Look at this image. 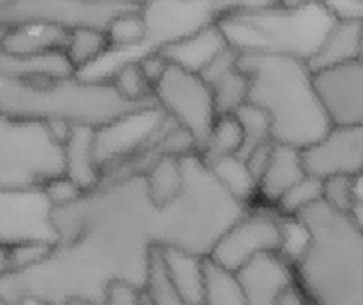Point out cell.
I'll return each instance as SVG.
<instances>
[{
  "label": "cell",
  "mask_w": 363,
  "mask_h": 305,
  "mask_svg": "<svg viewBox=\"0 0 363 305\" xmlns=\"http://www.w3.org/2000/svg\"><path fill=\"white\" fill-rule=\"evenodd\" d=\"M281 305H311V304H308V299H306L304 291L300 289V284L296 282V284L285 293V297H283Z\"/></svg>",
  "instance_id": "36"
},
{
  "label": "cell",
  "mask_w": 363,
  "mask_h": 305,
  "mask_svg": "<svg viewBox=\"0 0 363 305\" xmlns=\"http://www.w3.org/2000/svg\"><path fill=\"white\" fill-rule=\"evenodd\" d=\"M104 305H149V299L143 289L117 280L106 289Z\"/></svg>",
  "instance_id": "34"
},
{
  "label": "cell",
  "mask_w": 363,
  "mask_h": 305,
  "mask_svg": "<svg viewBox=\"0 0 363 305\" xmlns=\"http://www.w3.org/2000/svg\"><path fill=\"white\" fill-rule=\"evenodd\" d=\"M0 110L23 121L51 125L60 134L72 127L104 130L130 117L160 110L155 102H134L117 91L108 76L70 74L47 81H6Z\"/></svg>",
  "instance_id": "4"
},
{
  "label": "cell",
  "mask_w": 363,
  "mask_h": 305,
  "mask_svg": "<svg viewBox=\"0 0 363 305\" xmlns=\"http://www.w3.org/2000/svg\"><path fill=\"white\" fill-rule=\"evenodd\" d=\"M153 100L160 113L181 127L200 151L219 117L213 91L200 72L170 62L153 85Z\"/></svg>",
  "instance_id": "7"
},
{
  "label": "cell",
  "mask_w": 363,
  "mask_h": 305,
  "mask_svg": "<svg viewBox=\"0 0 363 305\" xmlns=\"http://www.w3.org/2000/svg\"><path fill=\"white\" fill-rule=\"evenodd\" d=\"M313 0H274L277 6L281 8H289V11H296V8H304L306 4H311Z\"/></svg>",
  "instance_id": "38"
},
{
  "label": "cell",
  "mask_w": 363,
  "mask_h": 305,
  "mask_svg": "<svg viewBox=\"0 0 363 305\" xmlns=\"http://www.w3.org/2000/svg\"><path fill=\"white\" fill-rule=\"evenodd\" d=\"M57 176H64L62 136L0 110V191L43 189Z\"/></svg>",
  "instance_id": "6"
},
{
  "label": "cell",
  "mask_w": 363,
  "mask_h": 305,
  "mask_svg": "<svg viewBox=\"0 0 363 305\" xmlns=\"http://www.w3.org/2000/svg\"><path fill=\"white\" fill-rule=\"evenodd\" d=\"M362 30V21L336 17L332 25L328 28L323 40L319 42L317 51L308 59L311 68L315 72H323V70H332V68L357 62Z\"/></svg>",
  "instance_id": "18"
},
{
  "label": "cell",
  "mask_w": 363,
  "mask_h": 305,
  "mask_svg": "<svg viewBox=\"0 0 363 305\" xmlns=\"http://www.w3.org/2000/svg\"><path fill=\"white\" fill-rule=\"evenodd\" d=\"M213 174L217 176V180L225 187L228 193H232L238 202H242L245 206H249L255 200L257 193V180L253 178L249 166L245 163V159L240 157H225L221 161H217L215 166H211Z\"/></svg>",
  "instance_id": "26"
},
{
  "label": "cell",
  "mask_w": 363,
  "mask_h": 305,
  "mask_svg": "<svg viewBox=\"0 0 363 305\" xmlns=\"http://www.w3.org/2000/svg\"><path fill=\"white\" fill-rule=\"evenodd\" d=\"M234 115H236V119L240 121V127H242V146H240V153L236 157L247 159L255 149L272 142L270 119L262 108L245 102Z\"/></svg>",
  "instance_id": "29"
},
{
  "label": "cell",
  "mask_w": 363,
  "mask_h": 305,
  "mask_svg": "<svg viewBox=\"0 0 363 305\" xmlns=\"http://www.w3.org/2000/svg\"><path fill=\"white\" fill-rule=\"evenodd\" d=\"M247 305H281L285 293L298 282L294 263L283 253H266L236 272Z\"/></svg>",
  "instance_id": "13"
},
{
  "label": "cell",
  "mask_w": 363,
  "mask_h": 305,
  "mask_svg": "<svg viewBox=\"0 0 363 305\" xmlns=\"http://www.w3.org/2000/svg\"><path fill=\"white\" fill-rule=\"evenodd\" d=\"M51 202L43 189L0 191V244H55Z\"/></svg>",
  "instance_id": "10"
},
{
  "label": "cell",
  "mask_w": 363,
  "mask_h": 305,
  "mask_svg": "<svg viewBox=\"0 0 363 305\" xmlns=\"http://www.w3.org/2000/svg\"><path fill=\"white\" fill-rule=\"evenodd\" d=\"M304 178L306 170L302 163V149L274 142L268 163L257 180L255 197H259L266 206L277 208V204Z\"/></svg>",
  "instance_id": "16"
},
{
  "label": "cell",
  "mask_w": 363,
  "mask_h": 305,
  "mask_svg": "<svg viewBox=\"0 0 363 305\" xmlns=\"http://www.w3.org/2000/svg\"><path fill=\"white\" fill-rule=\"evenodd\" d=\"M357 180L359 178L353 176H332L321 180V200L332 208L351 214L353 206L359 202Z\"/></svg>",
  "instance_id": "32"
},
{
  "label": "cell",
  "mask_w": 363,
  "mask_h": 305,
  "mask_svg": "<svg viewBox=\"0 0 363 305\" xmlns=\"http://www.w3.org/2000/svg\"><path fill=\"white\" fill-rule=\"evenodd\" d=\"M334 19L336 17L321 0H313L304 8L296 11L272 4L232 13L217 21L221 23L228 40L247 34L236 49H266L311 59Z\"/></svg>",
  "instance_id": "5"
},
{
  "label": "cell",
  "mask_w": 363,
  "mask_h": 305,
  "mask_svg": "<svg viewBox=\"0 0 363 305\" xmlns=\"http://www.w3.org/2000/svg\"><path fill=\"white\" fill-rule=\"evenodd\" d=\"M64 176L81 191H89L102 183V168L96 155V130L72 127L62 140Z\"/></svg>",
  "instance_id": "17"
},
{
  "label": "cell",
  "mask_w": 363,
  "mask_h": 305,
  "mask_svg": "<svg viewBox=\"0 0 363 305\" xmlns=\"http://www.w3.org/2000/svg\"><path fill=\"white\" fill-rule=\"evenodd\" d=\"M238 59L249 79L247 102L268 115L274 142L306 149L332 130L308 59L266 49H238Z\"/></svg>",
  "instance_id": "2"
},
{
  "label": "cell",
  "mask_w": 363,
  "mask_h": 305,
  "mask_svg": "<svg viewBox=\"0 0 363 305\" xmlns=\"http://www.w3.org/2000/svg\"><path fill=\"white\" fill-rule=\"evenodd\" d=\"M357 64L363 66V30H362V40H359V53H357Z\"/></svg>",
  "instance_id": "40"
},
{
  "label": "cell",
  "mask_w": 363,
  "mask_h": 305,
  "mask_svg": "<svg viewBox=\"0 0 363 305\" xmlns=\"http://www.w3.org/2000/svg\"><path fill=\"white\" fill-rule=\"evenodd\" d=\"M11 270V248L0 244V276H4Z\"/></svg>",
  "instance_id": "37"
},
{
  "label": "cell",
  "mask_w": 363,
  "mask_h": 305,
  "mask_svg": "<svg viewBox=\"0 0 363 305\" xmlns=\"http://www.w3.org/2000/svg\"><path fill=\"white\" fill-rule=\"evenodd\" d=\"M145 187L155 206H166L179 197L185 185L183 155H162L145 172Z\"/></svg>",
  "instance_id": "22"
},
{
  "label": "cell",
  "mask_w": 363,
  "mask_h": 305,
  "mask_svg": "<svg viewBox=\"0 0 363 305\" xmlns=\"http://www.w3.org/2000/svg\"><path fill=\"white\" fill-rule=\"evenodd\" d=\"M321 200V180H315L311 176H306L302 183H298L279 204H277V212L283 217H296L302 208H306L308 204Z\"/></svg>",
  "instance_id": "33"
},
{
  "label": "cell",
  "mask_w": 363,
  "mask_h": 305,
  "mask_svg": "<svg viewBox=\"0 0 363 305\" xmlns=\"http://www.w3.org/2000/svg\"><path fill=\"white\" fill-rule=\"evenodd\" d=\"M123 2H128V4H132V6H145L147 2H151V0H123Z\"/></svg>",
  "instance_id": "39"
},
{
  "label": "cell",
  "mask_w": 363,
  "mask_h": 305,
  "mask_svg": "<svg viewBox=\"0 0 363 305\" xmlns=\"http://www.w3.org/2000/svg\"><path fill=\"white\" fill-rule=\"evenodd\" d=\"M306 176L325 180L332 176H363V123H334L315 144L302 149Z\"/></svg>",
  "instance_id": "11"
},
{
  "label": "cell",
  "mask_w": 363,
  "mask_h": 305,
  "mask_svg": "<svg viewBox=\"0 0 363 305\" xmlns=\"http://www.w3.org/2000/svg\"><path fill=\"white\" fill-rule=\"evenodd\" d=\"M240 146H242V127L236 115H219L198 155L211 168L225 157L238 155Z\"/></svg>",
  "instance_id": "25"
},
{
  "label": "cell",
  "mask_w": 363,
  "mask_h": 305,
  "mask_svg": "<svg viewBox=\"0 0 363 305\" xmlns=\"http://www.w3.org/2000/svg\"><path fill=\"white\" fill-rule=\"evenodd\" d=\"M225 45H230V40L225 38L221 23L213 21V23L204 25L202 30L172 42L160 51H164L170 62L185 66L194 72H200Z\"/></svg>",
  "instance_id": "21"
},
{
  "label": "cell",
  "mask_w": 363,
  "mask_h": 305,
  "mask_svg": "<svg viewBox=\"0 0 363 305\" xmlns=\"http://www.w3.org/2000/svg\"><path fill=\"white\" fill-rule=\"evenodd\" d=\"M4 83H6V81H2V79H0V87H2V85H4Z\"/></svg>",
  "instance_id": "41"
},
{
  "label": "cell",
  "mask_w": 363,
  "mask_h": 305,
  "mask_svg": "<svg viewBox=\"0 0 363 305\" xmlns=\"http://www.w3.org/2000/svg\"><path fill=\"white\" fill-rule=\"evenodd\" d=\"M266 253L285 255V217L249 208L230 229H225L206 259L236 274L251 259Z\"/></svg>",
  "instance_id": "9"
},
{
  "label": "cell",
  "mask_w": 363,
  "mask_h": 305,
  "mask_svg": "<svg viewBox=\"0 0 363 305\" xmlns=\"http://www.w3.org/2000/svg\"><path fill=\"white\" fill-rule=\"evenodd\" d=\"M66 32L57 28H6L0 30V47L15 55H43L62 51Z\"/></svg>",
  "instance_id": "23"
},
{
  "label": "cell",
  "mask_w": 363,
  "mask_h": 305,
  "mask_svg": "<svg viewBox=\"0 0 363 305\" xmlns=\"http://www.w3.org/2000/svg\"><path fill=\"white\" fill-rule=\"evenodd\" d=\"M140 13L149 49H164L217 21L211 0H151L140 6Z\"/></svg>",
  "instance_id": "12"
},
{
  "label": "cell",
  "mask_w": 363,
  "mask_h": 305,
  "mask_svg": "<svg viewBox=\"0 0 363 305\" xmlns=\"http://www.w3.org/2000/svg\"><path fill=\"white\" fill-rule=\"evenodd\" d=\"M104 32H106L111 51H128V49L147 45V23L143 19L140 8H130L117 15L106 25Z\"/></svg>",
  "instance_id": "28"
},
{
  "label": "cell",
  "mask_w": 363,
  "mask_h": 305,
  "mask_svg": "<svg viewBox=\"0 0 363 305\" xmlns=\"http://www.w3.org/2000/svg\"><path fill=\"white\" fill-rule=\"evenodd\" d=\"M138 8L123 0H4L0 4V30L6 28H100L121 13Z\"/></svg>",
  "instance_id": "8"
},
{
  "label": "cell",
  "mask_w": 363,
  "mask_h": 305,
  "mask_svg": "<svg viewBox=\"0 0 363 305\" xmlns=\"http://www.w3.org/2000/svg\"><path fill=\"white\" fill-rule=\"evenodd\" d=\"M325 8L340 19H355L363 23V0H321Z\"/></svg>",
  "instance_id": "35"
},
{
  "label": "cell",
  "mask_w": 363,
  "mask_h": 305,
  "mask_svg": "<svg viewBox=\"0 0 363 305\" xmlns=\"http://www.w3.org/2000/svg\"><path fill=\"white\" fill-rule=\"evenodd\" d=\"M77 74L64 51L43 55H15L0 47V79L2 81H47Z\"/></svg>",
  "instance_id": "20"
},
{
  "label": "cell",
  "mask_w": 363,
  "mask_h": 305,
  "mask_svg": "<svg viewBox=\"0 0 363 305\" xmlns=\"http://www.w3.org/2000/svg\"><path fill=\"white\" fill-rule=\"evenodd\" d=\"M111 83L117 87L121 96L134 102H155L153 100V85L149 83L147 74L143 72L138 59H130L119 64L111 74Z\"/></svg>",
  "instance_id": "30"
},
{
  "label": "cell",
  "mask_w": 363,
  "mask_h": 305,
  "mask_svg": "<svg viewBox=\"0 0 363 305\" xmlns=\"http://www.w3.org/2000/svg\"><path fill=\"white\" fill-rule=\"evenodd\" d=\"M185 185L177 200L155 206L145 176L104 178L74 200L51 206L57 242L32 265L0 276L4 305H104L121 280L145 291L155 248L208 257L245 206L198 157L183 159Z\"/></svg>",
  "instance_id": "1"
},
{
  "label": "cell",
  "mask_w": 363,
  "mask_h": 305,
  "mask_svg": "<svg viewBox=\"0 0 363 305\" xmlns=\"http://www.w3.org/2000/svg\"><path fill=\"white\" fill-rule=\"evenodd\" d=\"M149 305H187L172 289L168 274L164 270L162 263V255L160 248L153 251L151 255V265H149V278H147V287H145Z\"/></svg>",
  "instance_id": "31"
},
{
  "label": "cell",
  "mask_w": 363,
  "mask_h": 305,
  "mask_svg": "<svg viewBox=\"0 0 363 305\" xmlns=\"http://www.w3.org/2000/svg\"><path fill=\"white\" fill-rule=\"evenodd\" d=\"M200 76L213 91L217 115H234L247 102L249 79L240 68L238 49L234 45H225L200 70Z\"/></svg>",
  "instance_id": "15"
},
{
  "label": "cell",
  "mask_w": 363,
  "mask_h": 305,
  "mask_svg": "<svg viewBox=\"0 0 363 305\" xmlns=\"http://www.w3.org/2000/svg\"><path fill=\"white\" fill-rule=\"evenodd\" d=\"M306 240L291 259L311 305H363V227L317 200L294 217Z\"/></svg>",
  "instance_id": "3"
},
{
  "label": "cell",
  "mask_w": 363,
  "mask_h": 305,
  "mask_svg": "<svg viewBox=\"0 0 363 305\" xmlns=\"http://www.w3.org/2000/svg\"><path fill=\"white\" fill-rule=\"evenodd\" d=\"M164 270L174 293L187 305H202L206 282V257L177 248H160Z\"/></svg>",
  "instance_id": "19"
},
{
  "label": "cell",
  "mask_w": 363,
  "mask_h": 305,
  "mask_svg": "<svg viewBox=\"0 0 363 305\" xmlns=\"http://www.w3.org/2000/svg\"><path fill=\"white\" fill-rule=\"evenodd\" d=\"M202 305H247L234 272L206 259V282Z\"/></svg>",
  "instance_id": "27"
},
{
  "label": "cell",
  "mask_w": 363,
  "mask_h": 305,
  "mask_svg": "<svg viewBox=\"0 0 363 305\" xmlns=\"http://www.w3.org/2000/svg\"><path fill=\"white\" fill-rule=\"evenodd\" d=\"M64 55L72 70L81 74L85 68L102 59L106 53H111V45L106 38V32L100 28H77L66 32L64 40Z\"/></svg>",
  "instance_id": "24"
},
{
  "label": "cell",
  "mask_w": 363,
  "mask_h": 305,
  "mask_svg": "<svg viewBox=\"0 0 363 305\" xmlns=\"http://www.w3.org/2000/svg\"><path fill=\"white\" fill-rule=\"evenodd\" d=\"M321 98L334 123H363V66L353 62L315 72Z\"/></svg>",
  "instance_id": "14"
}]
</instances>
